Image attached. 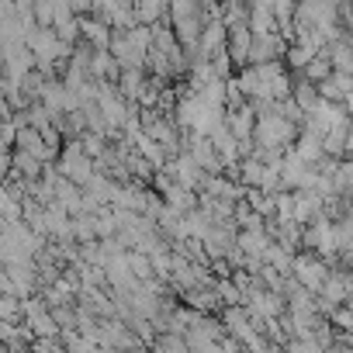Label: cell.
Wrapping results in <instances>:
<instances>
[{
    "label": "cell",
    "instance_id": "obj_12",
    "mask_svg": "<svg viewBox=\"0 0 353 353\" xmlns=\"http://www.w3.org/2000/svg\"><path fill=\"white\" fill-rule=\"evenodd\" d=\"M145 87H149V77H145V70H121L118 90H121V97H125V101H139V104H142V97H145Z\"/></svg>",
    "mask_w": 353,
    "mask_h": 353
},
{
    "label": "cell",
    "instance_id": "obj_14",
    "mask_svg": "<svg viewBox=\"0 0 353 353\" xmlns=\"http://www.w3.org/2000/svg\"><path fill=\"white\" fill-rule=\"evenodd\" d=\"M291 101L301 108V114H305V118H308V114H312V111L322 104V97H319V87H315V83H308V80H301V77L294 80V94H291Z\"/></svg>",
    "mask_w": 353,
    "mask_h": 353
},
{
    "label": "cell",
    "instance_id": "obj_7",
    "mask_svg": "<svg viewBox=\"0 0 353 353\" xmlns=\"http://www.w3.org/2000/svg\"><path fill=\"white\" fill-rule=\"evenodd\" d=\"M80 32H83V42L97 52H111V42H114V32L97 21V18H80Z\"/></svg>",
    "mask_w": 353,
    "mask_h": 353
},
{
    "label": "cell",
    "instance_id": "obj_10",
    "mask_svg": "<svg viewBox=\"0 0 353 353\" xmlns=\"http://www.w3.org/2000/svg\"><path fill=\"white\" fill-rule=\"evenodd\" d=\"M291 152H294L305 166H319V163L325 159V145H322V139H319V135H312V132H301Z\"/></svg>",
    "mask_w": 353,
    "mask_h": 353
},
{
    "label": "cell",
    "instance_id": "obj_11",
    "mask_svg": "<svg viewBox=\"0 0 353 353\" xmlns=\"http://www.w3.org/2000/svg\"><path fill=\"white\" fill-rule=\"evenodd\" d=\"M250 32H253V35H274V32H277L274 4H250ZM277 35H281V32H277Z\"/></svg>",
    "mask_w": 353,
    "mask_h": 353
},
{
    "label": "cell",
    "instance_id": "obj_9",
    "mask_svg": "<svg viewBox=\"0 0 353 353\" xmlns=\"http://www.w3.org/2000/svg\"><path fill=\"white\" fill-rule=\"evenodd\" d=\"M250 52H253V32L250 28H232L229 32V59L236 63V70L250 66Z\"/></svg>",
    "mask_w": 353,
    "mask_h": 353
},
{
    "label": "cell",
    "instance_id": "obj_2",
    "mask_svg": "<svg viewBox=\"0 0 353 353\" xmlns=\"http://www.w3.org/2000/svg\"><path fill=\"white\" fill-rule=\"evenodd\" d=\"M298 135H301L298 125H291V121L281 118V114H270V118H260V121H256L253 142H256L260 149H288L291 142H298Z\"/></svg>",
    "mask_w": 353,
    "mask_h": 353
},
{
    "label": "cell",
    "instance_id": "obj_1",
    "mask_svg": "<svg viewBox=\"0 0 353 353\" xmlns=\"http://www.w3.org/2000/svg\"><path fill=\"white\" fill-rule=\"evenodd\" d=\"M56 166H59V173L66 176V181H73L80 191L97 176V163L83 152L80 142H66V149L59 152V163H56Z\"/></svg>",
    "mask_w": 353,
    "mask_h": 353
},
{
    "label": "cell",
    "instance_id": "obj_16",
    "mask_svg": "<svg viewBox=\"0 0 353 353\" xmlns=\"http://www.w3.org/2000/svg\"><path fill=\"white\" fill-rule=\"evenodd\" d=\"M215 294H219V305H225V308H239V305H243V291L236 288L232 277H222V281L215 284Z\"/></svg>",
    "mask_w": 353,
    "mask_h": 353
},
{
    "label": "cell",
    "instance_id": "obj_17",
    "mask_svg": "<svg viewBox=\"0 0 353 353\" xmlns=\"http://www.w3.org/2000/svg\"><path fill=\"white\" fill-rule=\"evenodd\" d=\"M284 353H322L315 339H288L284 343Z\"/></svg>",
    "mask_w": 353,
    "mask_h": 353
},
{
    "label": "cell",
    "instance_id": "obj_3",
    "mask_svg": "<svg viewBox=\"0 0 353 353\" xmlns=\"http://www.w3.org/2000/svg\"><path fill=\"white\" fill-rule=\"evenodd\" d=\"M329 277H332V270H329V263H325L322 256H315V253H298V256H294V281H298L305 291L319 294Z\"/></svg>",
    "mask_w": 353,
    "mask_h": 353
},
{
    "label": "cell",
    "instance_id": "obj_13",
    "mask_svg": "<svg viewBox=\"0 0 353 353\" xmlns=\"http://www.w3.org/2000/svg\"><path fill=\"white\" fill-rule=\"evenodd\" d=\"M170 21V8L159 4V0H142V4H135V25H145V28H156Z\"/></svg>",
    "mask_w": 353,
    "mask_h": 353
},
{
    "label": "cell",
    "instance_id": "obj_4",
    "mask_svg": "<svg viewBox=\"0 0 353 353\" xmlns=\"http://www.w3.org/2000/svg\"><path fill=\"white\" fill-rule=\"evenodd\" d=\"M305 250H315V256H322L325 263L336 260L339 253V239H336V222L325 219V222H315L305 229Z\"/></svg>",
    "mask_w": 353,
    "mask_h": 353
},
{
    "label": "cell",
    "instance_id": "obj_6",
    "mask_svg": "<svg viewBox=\"0 0 353 353\" xmlns=\"http://www.w3.org/2000/svg\"><path fill=\"white\" fill-rule=\"evenodd\" d=\"M288 46L284 35H253V52H250V66H270V63H281L288 56Z\"/></svg>",
    "mask_w": 353,
    "mask_h": 353
},
{
    "label": "cell",
    "instance_id": "obj_15",
    "mask_svg": "<svg viewBox=\"0 0 353 353\" xmlns=\"http://www.w3.org/2000/svg\"><path fill=\"white\" fill-rule=\"evenodd\" d=\"M239 176H243V188H263V181H267V166L256 159V156H250V159H243L239 163Z\"/></svg>",
    "mask_w": 353,
    "mask_h": 353
},
{
    "label": "cell",
    "instance_id": "obj_8",
    "mask_svg": "<svg viewBox=\"0 0 353 353\" xmlns=\"http://www.w3.org/2000/svg\"><path fill=\"white\" fill-rule=\"evenodd\" d=\"M225 121H229V132L239 139V142H253V135H256V111L246 104V108H239V111H229L225 114Z\"/></svg>",
    "mask_w": 353,
    "mask_h": 353
},
{
    "label": "cell",
    "instance_id": "obj_5",
    "mask_svg": "<svg viewBox=\"0 0 353 353\" xmlns=\"http://www.w3.org/2000/svg\"><path fill=\"white\" fill-rule=\"evenodd\" d=\"M170 176L181 188H188V191H205V184H208V173L201 170V163L194 159V156H188V152H181L176 159H170V170H166Z\"/></svg>",
    "mask_w": 353,
    "mask_h": 353
}]
</instances>
